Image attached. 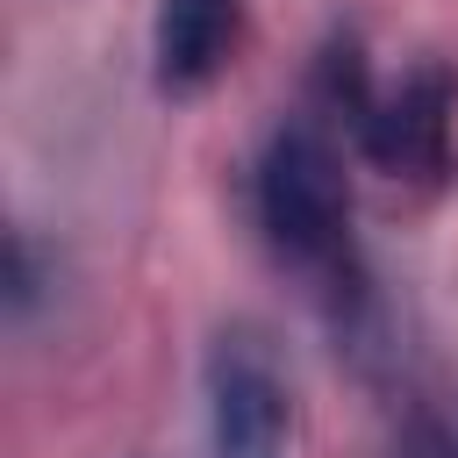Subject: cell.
Returning a JSON list of instances; mask_svg holds the SVG:
<instances>
[{
    "instance_id": "cell-2",
    "label": "cell",
    "mask_w": 458,
    "mask_h": 458,
    "mask_svg": "<svg viewBox=\"0 0 458 458\" xmlns=\"http://www.w3.org/2000/svg\"><path fill=\"white\" fill-rule=\"evenodd\" d=\"M286 379L250 329H229L208 351V444L215 458H279L286 451Z\"/></svg>"
},
{
    "instance_id": "cell-5",
    "label": "cell",
    "mask_w": 458,
    "mask_h": 458,
    "mask_svg": "<svg viewBox=\"0 0 458 458\" xmlns=\"http://www.w3.org/2000/svg\"><path fill=\"white\" fill-rule=\"evenodd\" d=\"M422 458H458V444H444V437H429V444H422Z\"/></svg>"
},
{
    "instance_id": "cell-3",
    "label": "cell",
    "mask_w": 458,
    "mask_h": 458,
    "mask_svg": "<svg viewBox=\"0 0 458 458\" xmlns=\"http://www.w3.org/2000/svg\"><path fill=\"white\" fill-rule=\"evenodd\" d=\"M444 136H451V79L444 72H415L401 93L358 100V143L386 172H415V179L444 172Z\"/></svg>"
},
{
    "instance_id": "cell-1",
    "label": "cell",
    "mask_w": 458,
    "mask_h": 458,
    "mask_svg": "<svg viewBox=\"0 0 458 458\" xmlns=\"http://www.w3.org/2000/svg\"><path fill=\"white\" fill-rule=\"evenodd\" d=\"M258 222L279 258L308 272H336L351 250V193L336 150L315 129H279L258 157Z\"/></svg>"
},
{
    "instance_id": "cell-4",
    "label": "cell",
    "mask_w": 458,
    "mask_h": 458,
    "mask_svg": "<svg viewBox=\"0 0 458 458\" xmlns=\"http://www.w3.org/2000/svg\"><path fill=\"white\" fill-rule=\"evenodd\" d=\"M236 43V0H157V86L193 93Z\"/></svg>"
}]
</instances>
